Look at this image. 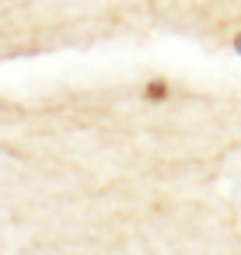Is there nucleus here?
I'll use <instances>...</instances> for the list:
<instances>
[{"label":"nucleus","mask_w":241,"mask_h":255,"mask_svg":"<svg viewBox=\"0 0 241 255\" xmlns=\"http://www.w3.org/2000/svg\"><path fill=\"white\" fill-rule=\"evenodd\" d=\"M168 95H171V88H168L164 77H154V81L143 84V98H147V102H164Z\"/></svg>","instance_id":"1"},{"label":"nucleus","mask_w":241,"mask_h":255,"mask_svg":"<svg viewBox=\"0 0 241 255\" xmlns=\"http://www.w3.org/2000/svg\"><path fill=\"white\" fill-rule=\"evenodd\" d=\"M234 53H238V56H241V32H238V35H234Z\"/></svg>","instance_id":"2"}]
</instances>
